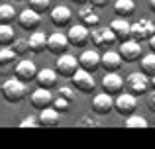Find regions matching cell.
I'll list each match as a JSON object with an SVG mask.
<instances>
[{
  "label": "cell",
  "instance_id": "cb8c5ba5",
  "mask_svg": "<svg viewBox=\"0 0 155 149\" xmlns=\"http://www.w3.org/2000/svg\"><path fill=\"white\" fill-rule=\"evenodd\" d=\"M137 63H140V71H143L147 76L155 75V51H149V53L141 55V59Z\"/></svg>",
  "mask_w": 155,
  "mask_h": 149
},
{
  "label": "cell",
  "instance_id": "603a6c76",
  "mask_svg": "<svg viewBox=\"0 0 155 149\" xmlns=\"http://www.w3.org/2000/svg\"><path fill=\"white\" fill-rule=\"evenodd\" d=\"M39 124L45 128H55L59 124V110L53 106H45L39 110Z\"/></svg>",
  "mask_w": 155,
  "mask_h": 149
},
{
  "label": "cell",
  "instance_id": "9a60e30c",
  "mask_svg": "<svg viewBox=\"0 0 155 149\" xmlns=\"http://www.w3.org/2000/svg\"><path fill=\"white\" fill-rule=\"evenodd\" d=\"M18 24L24 28V30H35V28L41 24V14L28 6L18 14Z\"/></svg>",
  "mask_w": 155,
  "mask_h": 149
},
{
  "label": "cell",
  "instance_id": "30bf717a",
  "mask_svg": "<svg viewBox=\"0 0 155 149\" xmlns=\"http://www.w3.org/2000/svg\"><path fill=\"white\" fill-rule=\"evenodd\" d=\"M88 35H91V28H87L84 24H71V26H69L67 37H69V41H71V45H77V47L87 45Z\"/></svg>",
  "mask_w": 155,
  "mask_h": 149
},
{
  "label": "cell",
  "instance_id": "e0dca14e",
  "mask_svg": "<svg viewBox=\"0 0 155 149\" xmlns=\"http://www.w3.org/2000/svg\"><path fill=\"white\" fill-rule=\"evenodd\" d=\"M122 65H124V59H122L120 51H104L102 57H100V67H102L104 71H120Z\"/></svg>",
  "mask_w": 155,
  "mask_h": 149
},
{
  "label": "cell",
  "instance_id": "ffe728a7",
  "mask_svg": "<svg viewBox=\"0 0 155 149\" xmlns=\"http://www.w3.org/2000/svg\"><path fill=\"white\" fill-rule=\"evenodd\" d=\"M59 80V73L51 67H43V69H38V75H35V83L38 86H45V88H53Z\"/></svg>",
  "mask_w": 155,
  "mask_h": 149
},
{
  "label": "cell",
  "instance_id": "5bb4252c",
  "mask_svg": "<svg viewBox=\"0 0 155 149\" xmlns=\"http://www.w3.org/2000/svg\"><path fill=\"white\" fill-rule=\"evenodd\" d=\"M112 108H114V94H110V92H106V90L94 94V98H92V110L98 116L108 114Z\"/></svg>",
  "mask_w": 155,
  "mask_h": 149
},
{
  "label": "cell",
  "instance_id": "d6986e66",
  "mask_svg": "<svg viewBox=\"0 0 155 149\" xmlns=\"http://www.w3.org/2000/svg\"><path fill=\"white\" fill-rule=\"evenodd\" d=\"M110 30L114 31V35H116L118 41H124V39L130 37L132 24L128 22V18H124V16H118L116 20H112V22H110Z\"/></svg>",
  "mask_w": 155,
  "mask_h": 149
},
{
  "label": "cell",
  "instance_id": "52a82bcc",
  "mask_svg": "<svg viewBox=\"0 0 155 149\" xmlns=\"http://www.w3.org/2000/svg\"><path fill=\"white\" fill-rule=\"evenodd\" d=\"M155 34V24L147 18H140L137 22L132 24V31H130V37L137 39V41H147L149 37Z\"/></svg>",
  "mask_w": 155,
  "mask_h": 149
},
{
  "label": "cell",
  "instance_id": "ba28073f",
  "mask_svg": "<svg viewBox=\"0 0 155 149\" xmlns=\"http://www.w3.org/2000/svg\"><path fill=\"white\" fill-rule=\"evenodd\" d=\"M49 18L53 22V26L57 28H69L73 22V10L69 6H65V4H57V6H53L49 10Z\"/></svg>",
  "mask_w": 155,
  "mask_h": 149
},
{
  "label": "cell",
  "instance_id": "2e32d148",
  "mask_svg": "<svg viewBox=\"0 0 155 149\" xmlns=\"http://www.w3.org/2000/svg\"><path fill=\"white\" fill-rule=\"evenodd\" d=\"M31 100V106L34 108H45V106H51L53 104V94H51V88H45V86H38L30 96Z\"/></svg>",
  "mask_w": 155,
  "mask_h": 149
},
{
  "label": "cell",
  "instance_id": "4316f807",
  "mask_svg": "<svg viewBox=\"0 0 155 149\" xmlns=\"http://www.w3.org/2000/svg\"><path fill=\"white\" fill-rule=\"evenodd\" d=\"M124 126L128 128V130H137V128H147L149 124H147V120L143 118V116H140V114H130V116H126V122H124Z\"/></svg>",
  "mask_w": 155,
  "mask_h": 149
},
{
  "label": "cell",
  "instance_id": "4fadbf2b",
  "mask_svg": "<svg viewBox=\"0 0 155 149\" xmlns=\"http://www.w3.org/2000/svg\"><path fill=\"white\" fill-rule=\"evenodd\" d=\"M14 75L18 79H22L24 83H30V80H35V75H38V67L31 59H22V61L16 63L14 67Z\"/></svg>",
  "mask_w": 155,
  "mask_h": 149
},
{
  "label": "cell",
  "instance_id": "d590c367",
  "mask_svg": "<svg viewBox=\"0 0 155 149\" xmlns=\"http://www.w3.org/2000/svg\"><path fill=\"white\" fill-rule=\"evenodd\" d=\"M81 126H96L94 120H88V118H83L81 120Z\"/></svg>",
  "mask_w": 155,
  "mask_h": 149
},
{
  "label": "cell",
  "instance_id": "44dd1931",
  "mask_svg": "<svg viewBox=\"0 0 155 149\" xmlns=\"http://www.w3.org/2000/svg\"><path fill=\"white\" fill-rule=\"evenodd\" d=\"M77 18L87 28H94V26H98V22H100V18L94 12V6H92V4H83V6L79 8V12H77Z\"/></svg>",
  "mask_w": 155,
  "mask_h": 149
},
{
  "label": "cell",
  "instance_id": "836d02e7",
  "mask_svg": "<svg viewBox=\"0 0 155 149\" xmlns=\"http://www.w3.org/2000/svg\"><path fill=\"white\" fill-rule=\"evenodd\" d=\"M57 92H59V94L63 96V98L71 100V102H73V100H75V90H73L71 86H61V88H59V90H57Z\"/></svg>",
  "mask_w": 155,
  "mask_h": 149
},
{
  "label": "cell",
  "instance_id": "7a4b0ae2",
  "mask_svg": "<svg viewBox=\"0 0 155 149\" xmlns=\"http://www.w3.org/2000/svg\"><path fill=\"white\" fill-rule=\"evenodd\" d=\"M71 80H73V86L77 88V90H81V92H94V88H96V80H94V76H92L91 71H87V69H83V67H79V69L73 73L71 76Z\"/></svg>",
  "mask_w": 155,
  "mask_h": 149
},
{
  "label": "cell",
  "instance_id": "8992f818",
  "mask_svg": "<svg viewBox=\"0 0 155 149\" xmlns=\"http://www.w3.org/2000/svg\"><path fill=\"white\" fill-rule=\"evenodd\" d=\"M88 41H92L94 47H108L116 41V35L114 31L108 28H100V26H94L91 28V35H88Z\"/></svg>",
  "mask_w": 155,
  "mask_h": 149
},
{
  "label": "cell",
  "instance_id": "d6a6232c",
  "mask_svg": "<svg viewBox=\"0 0 155 149\" xmlns=\"http://www.w3.org/2000/svg\"><path fill=\"white\" fill-rule=\"evenodd\" d=\"M39 116H26V118L20 122V128H39Z\"/></svg>",
  "mask_w": 155,
  "mask_h": 149
},
{
  "label": "cell",
  "instance_id": "83f0119b",
  "mask_svg": "<svg viewBox=\"0 0 155 149\" xmlns=\"http://www.w3.org/2000/svg\"><path fill=\"white\" fill-rule=\"evenodd\" d=\"M18 20V12L12 4H0V24H12Z\"/></svg>",
  "mask_w": 155,
  "mask_h": 149
},
{
  "label": "cell",
  "instance_id": "1f68e13d",
  "mask_svg": "<svg viewBox=\"0 0 155 149\" xmlns=\"http://www.w3.org/2000/svg\"><path fill=\"white\" fill-rule=\"evenodd\" d=\"M53 108H57L59 112H65V110H69V106H71V100H67V98H63V96H55L53 98V104H51Z\"/></svg>",
  "mask_w": 155,
  "mask_h": 149
},
{
  "label": "cell",
  "instance_id": "f1b7e54d",
  "mask_svg": "<svg viewBox=\"0 0 155 149\" xmlns=\"http://www.w3.org/2000/svg\"><path fill=\"white\" fill-rule=\"evenodd\" d=\"M14 39H16V35H14L12 24H0V47L10 45Z\"/></svg>",
  "mask_w": 155,
  "mask_h": 149
},
{
  "label": "cell",
  "instance_id": "d4e9b609",
  "mask_svg": "<svg viewBox=\"0 0 155 149\" xmlns=\"http://www.w3.org/2000/svg\"><path fill=\"white\" fill-rule=\"evenodd\" d=\"M134 10H136V2H134V0H116V2H114V12H116L118 16L128 18L130 14H134Z\"/></svg>",
  "mask_w": 155,
  "mask_h": 149
},
{
  "label": "cell",
  "instance_id": "7c38bea8",
  "mask_svg": "<svg viewBox=\"0 0 155 149\" xmlns=\"http://www.w3.org/2000/svg\"><path fill=\"white\" fill-rule=\"evenodd\" d=\"M100 57H102V55L98 53V49H96V47L84 49L83 53L79 55V67H83V69L94 73V71L100 67Z\"/></svg>",
  "mask_w": 155,
  "mask_h": 149
},
{
  "label": "cell",
  "instance_id": "9c48e42d",
  "mask_svg": "<svg viewBox=\"0 0 155 149\" xmlns=\"http://www.w3.org/2000/svg\"><path fill=\"white\" fill-rule=\"evenodd\" d=\"M126 86H128V90L134 92V94H143V92H147V88L151 86V80H149V76L145 75L143 71H136V73H132L128 76Z\"/></svg>",
  "mask_w": 155,
  "mask_h": 149
},
{
  "label": "cell",
  "instance_id": "277c9868",
  "mask_svg": "<svg viewBox=\"0 0 155 149\" xmlns=\"http://www.w3.org/2000/svg\"><path fill=\"white\" fill-rule=\"evenodd\" d=\"M79 69V59L71 53H61L57 55L55 61V71L59 73V76H65V79H71L73 73Z\"/></svg>",
  "mask_w": 155,
  "mask_h": 149
},
{
  "label": "cell",
  "instance_id": "ab89813d",
  "mask_svg": "<svg viewBox=\"0 0 155 149\" xmlns=\"http://www.w3.org/2000/svg\"><path fill=\"white\" fill-rule=\"evenodd\" d=\"M147 4H149V8L155 12V0H147Z\"/></svg>",
  "mask_w": 155,
  "mask_h": 149
},
{
  "label": "cell",
  "instance_id": "74e56055",
  "mask_svg": "<svg viewBox=\"0 0 155 149\" xmlns=\"http://www.w3.org/2000/svg\"><path fill=\"white\" fill-rule=\"evenodd\" d=\"M147 43H149V47H151V51H155V34L147 39Z\"/></svg>",
  "mask_w": 155,
  "mask_h": 149
},
{
  "label": "cell",
  "instance_id": "e575fe53",
  "mask_svg": "<svg viewBox=\"0 0 155 149\" xmlns=\"http://www.w3.org/2000/svg\"><path fill=\"white\" fill-rule=\"evenodd\" d=\"M88 2H91L94 8H104V6H108L110 0H88Z\"/></svg>",
  "mask_w": 155,
  "mask_h": 149
},
{
  "label": "cell",
  "instance_id": "ac0fdd59",
  "mask_svg": "<svg viewBox=\"0 0 155 149\" xmlns=\"http://www.w3.org/2000/svg\"><path fill=\"white\" fill-rule=\"evenodd\" d=\"M100 84H102V88L106 92L116 94V92H120L122 86H124V79L118 75V71H106V75L102 76V80H100Z\"/></svg>",
  "mask_w": 155,
  "mask_h": 149
},
{
  "label": "cell",
  "instance_id": "f35d334b",
  "mask_svg": "<svg viewBox=\"0 0 155 149\" xmlns=\"http://www.w3.org/2000/svg\"><path fill=\"white\" fill-rule=\"evenodd\" d=\"M71 2H75V4H79V6H83V4H87L88 0H71Z\"/></svg>",
  "mask_w": 155,
  "mask_h": 149
},
{
  "label": "cell",
  "instance_id": "484cf974",
  "mask_svg": "<svg viewBox=\"0 0 155 149\" xmlns=\"http://www.w3.org/2000/svg\"><path fill=\"white\" fill-rule=\"evenodd\" d=\"M18 61V53L12 49L10 45H4L0 47V67H8V65H14Z\"/></svg>",
  "mask_w": 155,
  "mask_h": 149
},
{
  "label": "cell",
  "instance_id": "6da1fadb",
  "mask_svg": "<svg viewBox=\"0 0 155 149\" xmlns=\"http://www.w3.org/2000/svg\"><path fill=\"white\" fill-rule=\"evenodd\" d=\"M0 90H2L4 100L10 102V104H16V102H20V100H24L26 94H28L26 83H24L22 79H18V76H12V79L4 80V84H2Z\"/></svg>",
  "mask_w": 155,
  "mask_h": 149
},
{
  "label": "cell",
  "instance_id": "7402d4cb",
  "mask_svg": "<svg viewBox=\"0 0 155 149\" xmlns=\"http://www.w3.org/2000/svg\"><path fill=\"white\" fill-rule=\"evenodd\" d=\"M28 41H30V51H34V53H41L47 49V35L41 30H34Z\"/></svg>",
  "mask_w": 155,
  "mask_h": 149
},
{
  "label": "cell",
  "instance_id": "5b68a950",
  "mask_svg": "<svg viewBox=\"0 0 155 149\" xmlns=\"http://www.w3.org/2000/svg\"><path fill=\"white\" fill-rule=\"evenodd\" d=\"M114 108L120 116H130L136 112L137 108V100H136V94L134 92H120V94L114 98Z\"/></svg>",
  "mask_w": 155,
  "mask_h": 149
},
{
  "label": "cell",
  "instance_id": "3957f363",
  "mask_svg": "<svg viewBox=\"0 0 155 149\" xmlns=\"http://www.w3.org/2000/svg\"><path fill=\"white\" fill-rule=\"evenodd\" d=\"M120 55H122V59H124L126 63H136V61H140L141 59V41H137V39H134V37H128V39H124V41H120Z\"/></svg>",
  "mask_w": 155,
  "mask_h": 149
},
{
  "label": "cell",
  "instance_id": "8d00e7d4",
  "mask_svg": "<svg viewBox=\"0 0 155 149\" xmlns=\"http://www.w3.org/2000/svg\"><path fill=\"white\" fill-rule=\"evenodd\" d=\"M149 108H151V110L155 112V90H153V94L149 96Z\"/></svg>",
  "mask_w": 155,
  "mask_h": 149
},
{
  "label": "cell",
  "instance_id": "f546056e",
  "mask_svg": "<svg viewBox=\"0 0 155 149\" xmlns=\"http://www.w3.org/2000/svg\"><path fill=\"white\" fill-rule=\"evenodd\" d=\"M10 47L18 53V57H22V55H26L28 51H30V41L28 39H24V37H16L14 41L10 43Z\"/></svg>",
  "mask_w": 155,
  "mask_h": 149
},
{
  "label": "cell",
  "instance_id": "60d3db41",
  "mask_svg": "<svg viewBox=\"0 0 155 149\" xmlns=\"http://www.w3.org/2000/svg\"><path fill=\"white\" fill-rule=\"evenodd\" d=\"M149 80H151V86H153V90H155V75L149 76Z\"/></svg>",
  "mask_w": 155,
  "mask_h": 149
},
{
  "label": "cell",
  "instance_id": "4dcf8cb0",
  "mask_svg": "<svg viewBox=\"0 0 155 149\" xmlns=\"http://www.w3.org/2000/svg\"><path fill=\"white\" fill-rule=\"evenodd\" d=\"M30 8L41 14V12L51 10V0H30Z\"/></svg>",
  "mask_w": 155,
  "mask_h": 149
},
{
  "label": "cell",
  "instance_id": "8fae6325",
  "mask_svg": "<svg viewBox=\"0 0 155 149\" xmlns=\"http://www.w3.org/2000/svg\"><path fill=\"white\" fill-rule=\"evenodd\" d=\"M71 41H69L67 34L65 31H53V34L47 35V49L51 51L53 55H61L69 49Z\"/></svg>",
  "mask_w": 155,
  "mask_h": 149
}]
</instances>
